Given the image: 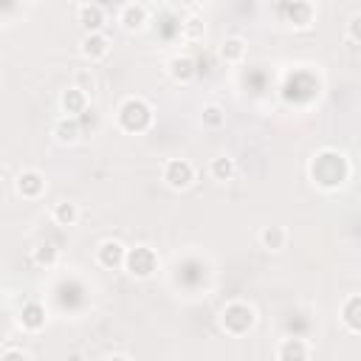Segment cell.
<instances>
[{
    "instance_id": "obj_22",
    "label": "cell",
    "mask_w": 361,
    "mask_h": 361,
    "mask_svg": "<svg viewBox=\"0 0 361 361\" xmlns=\"http://www.w3.org/2000/svg\"><path fill=\"white\" fill-rule=\"evenodd\" d=\"M209 169H212V178H214V180H231V175H234V161H231L228 155H217Z\"/></svg>"
},
{
    "instance_id": "obj_12",
    "label": "cell",
    "mask_w": 361,
    "mask_h": 361,
    "mask_svg": "<svg viewBox=\"0 0 361 361\" xmlns=\"http://www.w3.org/2000/svg\"><path fill=\"white\" fill-rule=\"evenodd\" d=\"M118 23H121L124 31H141L147 25V6L144 3H127V6H121Z\"/></svg>"
},
{
    "instance_id": "obj_20",
    "label": "cell",
    "mask_w": 361,
    "mask_h": 361,
    "mask_svg": "<svg viewBox=\"0 0 361 361\" xmlns=\"http://www.w3.org/2000/svg\"><path fill=\"white\" fill-rule=\"evenodd\" d=\"M220 56H223L226 62H240V59L245 56V39L228 37V39L223 42V48H220Z\"/></svg>"
},
{
    "instance_id": "obj_25",
    "label": "cell",
    "mask_w": 361,
    "mask_h": 361,
    "mask_svg": "<svg viewBox=\"0 0 361 361\" xmlns=\"http://www.w3.org/2000/svg\"><path fill=\"white\" fill-rule=\"evenodd\" d=\"M347 34H350V39L361 42V14H353V17H350V23H347Z\"/></svg>"
},
{
    "instance_id": "obj_14",
    "label": "cell",
    "mask_w": 361,
    "mask_h": 361,
    "mask_svg": "<svg viewBox=\"0 0 361 361\" xmlns=\"http://www.w3.org/2000/svg\"><path fill=\"white\" fill-rule=\"evenodd\" d=\"M195 73H197V68H195V59H192V56H172V59H169V76H172L175 82L186 85V82L195 79Z\"/></svg>"
},
{
    "instance_id": "obj_8",
    "label": "cell",
    "mask_w": 361,
    "mask_h": 361,
    "mask_svg": "<svg viewBox=\"0 0 361 361\" xmlns=\"http://www.w3.org/2000/svg\"><path fill=\"white\" fill-rule=\"evenodd\" d=\"M79 51H82L85 59L99 62V59H104V56L110 54V39H107L102 31H99V34H85L82 42H79Z\"/></svg>"
},
{
    "instance_id": "obj_19",
    "label": "cell",
    "mask_w": 361,
    "mask_h": 361,
    "mask_svg": "<svg viewBox=\"0 0 361 361\" xmlns=\"http://www.w3.org/2000/svg\"><path fill=\"white\" fill-rule=\"evenodd\" d=\"M31 259H34L39 268H54L56 259H59V251H56L51 243H39V245L31 251Z\"/></svg>"
},
{
    "instance_id": "obj_27",
    "label": "cell",
    "mask_w": 361,
    "mask_h": 361,
    "mask_svg": "<svg viewBox=\"0 0 361 361\" xmlns=\"http://www.w3.org/2000/svg\"><path fill=\"white\" fill-rule=\"evenodd\" d=\"M0 361H28V355H25L23 350H6Z\"/></svg>"
},
{
    "instance_id": "obj_15",
    "label": "cell",
    "mask_w": 361,
    "mask_h": 361,
    "mask_svg": "<svg viewBox=\"0 0 361 361\" xmlns=\"http://www.w3.org/2000/svg\"><path fill=\"white\" fill-rule=\"evenodd\" d=\"M276 358H279V361H307V344H305L302 338L290 336V338H285V341L279 344Z\"/></svg>"
},
{
    "instance_id": "obj_28",
    "label": "cell",
    "mask_w": 361,
    "mask_h": 361,
    "mask_svg": "<svg viewBox=\"0 0 361 361\" xmlns=\"http://www.w3.org/2000/svg\"><path fill=\"white\" fill-rule=\"evenodd\" d=\"M107 361H130V358H127V355H110Z\"/></svg>"
},
{
    "instance_id": "obj_1",
    "label": "cell",
    "mask_w": 361,
    "mask_h": 361,
    "mask_svg": "<svg viewBox=\"0 0 361 361\" xmlns=\"http://www.w3.org/2000/svg\"><path fill=\"white\" fill-rule=\"evenodd\" d=\"M310 178L313 183H319L322 189H338L344 186V180L350 178V164L341 152L336 149H322L319 155H313L310 161Z\"/></svg>"
},
{
    "instance_id": "obj_3",
    "label": "cell",
    "mask_w": 361,
    "mask_h": 361,
    "mask_svg": "<svg viewBox=\"0 0 361 361\" xmlns=\"http://www.w3.org/2000/svg\"><path fill=\"white\" fill-rule=\"evenodd\" d=\"M254 322H257V313H254V307L245 305V302H231V305H226L223 313H220V324H223V330L231 333V336L248 333V330L254 327Z\"/></svg>"
},
{
    "instance_id": "obj_9",
    "label": "cell",
    "mask_w": 361,
    "mask_h": 361,
    "mask_svg": "<svg viewBox=\"0 0 361 361\" xmlns=\"http://www.w3.org/2000/svg\"><path fill=\"white\" fill-rule=\"evenodd\" d=\"M59 107H62V113H65L68 118H76V116L87 113V93L79 90V87L73 85V87L62 90V96H59Z\"/></svg>"
},
{
    "instance_id": "obj_6",
    "label": "cell",
    "mask_w": 361,
    "mask_h": 361,
    "mask_svg": "<svg viewBox=\"0 0 361 361\" xmlns=\"http://www.w3.org/2000/svg\"><path fill=\"white\" fill-rule=\"evenodd\" d=\"M279 14H285V20L293 25V28H310V23H313V6L310 3H305V0H293V3H282L279 8H276Z\"/></svg>"
},
{
    "instance_id": "obj_23",
    "label": "cell",
    "mask_w": 361,
    "mask_h": 361,
    "mask_svg": "<svg viewBox=\"0 0 361 361\" xmlns=\"http://www.w3.org/2000/svg\"><path fill=\"white\" fill-rule=\"evenodd\" d=\"M200 118H203V124L212 127V130H217V127L226 124V113H223V107H217V104H206Z\"/></svg>"
},
{
    "instance_id": "obj_13",
    "label": "cell",
    "mask_w": 361,
    "mask_h": 361,
    "mask_svg": "<svg viewBox=\"0 0 361 361\" xmlns=\"http://www.w3.org/2000/svg\"><path fill=\"white\" fill-rule=\"evenodd\" d=\"M20 324H23V330H31V333L42 330V327H45V307H42L39 302L23 305V310H20Z\"/></svg>"
},
{
    "instance_id": "obj_5",
    "label": "cell",
    "mask_w": 361,
    "mask_h": 361,
    "mask_svg": "<svg viewBox=\"0 0 361 361\" xmlns=\"http://www.w3.org/2000/svg\"><path fill=\"white\" fill-rule=\"evenodd\" d=\"M195 180V166L186 158H172L164 166V183L169 189H186Z\"/></svg>"
},
{
    "instance_id": "obj_26",
    "label": "cell",
    "mask_w": 361,
    "mask_h": 361,
    "mask_svg": "<svg viewBox=\"0 0 361 361\" xmlns=\"http://www.w3.org/2000/svg\"><path fill=\"white\" fill-rule=\"evenodd\" d=\"M76 87H79V90H85V93H87V90H93V76H90L87 71H79V73H76Z\"/></svg>"
},
{
    "instance_id": "obj_2",
    "label": "cell",
    "mask_w": 361,
    "mask_h": 361,
    "mask_svg": "<svg viewBox=\"0 0 361 361\" xmlns=\"http://www.w3.org/2000/svg\"><path fill=\"white\" fill-rule=\"evenodd\" d=\"M118 124L124 133H144L152 124V107L141 96H130L118 107Z\"/></svg>"
},
{
    "instance_id": "obj_10",
    "label": "cell",
    "mask_w": 361,
    "mask_h": 361,
    "mask_svg": "<svg viewBox=\"0 0 361 361\" xmlns=\"http://www.w3.org/2000/svg\"><path fill=\"white\" fill-rule=\"evenodd\" d=\"M96 259L102 268H118L124 265L127 259V248L118 243V240H104L99 248H96Z\"/></svg>"
},
{
    "instance_id": "obj_11",
    "label": "cell",
    "mask_w": 361,
    "mask_h": 361,
    "mask_svg": "<svg viewBox=\"0 0 361 361\" xmlns=\"http://www.w3.org/2000/svg\"><path fill=\"white\" fill-rule=\"evenodd\" d=\"M76 17H79V25L85 28V34H99V28L104 25V8L99 3H82Z\"/></svg>"
},
{
    "instance_id": "obj_17",
    "label": "cell",
    "mask_w": 361,
    "mask_h": 361,
    "mask_svg": "<svg viewBox=\"0 0 361 361\" xmlns=\"http://www.w3.org/2000/svg\"><path fill=\"white\" fill-rule=\"evenodd\" d=\"M341 322L353 330V333H361V293L358 296H350L341 307Z\"/></svg>"
},
{
    "instance_id": "obj_4",
    "label": "cell",
    "mask_w": 361,
    "mask_h": 361,
    "mask_svg": "<svg viewBox=\"0 0 361 361\" xmlns=\"http://www.w3.org/2000/svg\"><path fill=\"white\" fill-rule=\"evenodd\" d=\"M124 268H127L130 276H135V279H147V276L155 274V268H158V257H155L152 248H147V245H135V248L127 251Z\"/></svg>"
},
{
    "instance_id": "obj_21",
    "label": "cell",
    "mask_w": 361,
    "mask_h": 361,
    "mask_svg": "<svg viewBox=\"0 0 361 361\" xmlns=\"http://www.w3.org/2000/svg\"><path fill=\"white\" fill-rule=\"evenodd\" d=\"M54 220H56L59 226H73V223L79 220V209H76V203H71V200L56 203V206H54Z\"/></svg>"
},
{
    "instance_id": "obj_18",
    "label": "cell",
    "mask_w": 361,
    "mask_h": 361,
    "mask_svg": "<svg viewBox=\"0 0 361 361\" xmlns=\"http://www.w3.org/2000/svg\"><path fill=\"white\" fill-rule=\"evenodd\" d=\"M285 240H288V234H285L282 226H265V228L259 231V243H262V248H268V251L285 248Z\"/></svg>"
},
{
    "instance_id": "obj_24",
    "label": "cell",
    "mask_w": 361,
    "mask_h": 361,
    "mask_svg": "<svg viewBox=\"0 0 361 361\" xmlns=\"http://www.w3.org/2000/svg\"><path fill=\"white\" fill-rule=\"evenodd\" d=\"M183 34H186L189 39H200V37H203V20H200V17H189V20L183 23Z\"/></svg>"
},
{
    "instance_id": "obj_16",
    "label": "cell",
    "mask_w": 361,
    "mask_h": 361,
    "mask_svg": "<svg viewBox=\"0 0 361 361\" xmlns=\"http://www.w3.org/2000/svg\"><path fill=\"white\" fill-rule=\"evenodd\" d=\"M79 135H82L79 118H68V116H62V118L54 124V138H56L59 144H73V141H79Z\"/></svg>"
},
{
    "instance_id": "obj_7",
    "label": "cell",
    "mask_w": 361,
    "mask_h": 361,
    "mask_svg": "<svg viewBox=\"0 0 361 361\" xmlns=\"http://www.w3.org/2000/svg\"><path fill=\"white\" fill-rule=\"evenodd\" d=\"M14 189H17L20 197L34 200V197L42 195V189H45V178H42V172H37V169H23V172L17 175V180H14Z\"/></svg>"
}]
</instances>
